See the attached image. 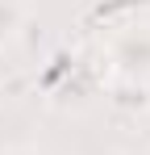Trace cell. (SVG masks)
I'll use <instances>...</instances> for the list:
<instances>
[{
	"label": "cell",
	"mask_w": 150,
	"mask_h": 155,
	"mask_svg": "<svg viewBox=\"0 0 150 155\" xmlns=\"http://www.w3.org/2000/svg\"><path fill=\"white\" fill-rule=\"evenodd\" d=\"M108 59L129 84H150V21L117 29L108 38Z\"/></svg>",
	"instance_id": "obj_1"
},
{
	"label": "cell",
	"mask_w": 150,
	"mask_h": 155,
	"mask_svg": "<svg viewBox=\"0 0 150 155\" xmlns=\"http://www.w3.org/2000/svg\"><path fill=\"white\" fill-rule=\"evenodd\" d=\"M25 29V0H0V46Z\"/></svg>",
	"instance_id": "obj_2"
},
{
	"label": "cell",
	"mask_w": 150,
	"mask_h": 155,
	"mask_svg": "<svg viewBox=\"0 0 150 155\" xmlns=\"http://www.w3.org/2000/svg\"><path fill=\"white\" fill-rule=\"evenodd\" d=\"M0 155H42V151H33V147H4Z\"/></svg>",
	"instance_id": "obj_3"
}]
</instances>
